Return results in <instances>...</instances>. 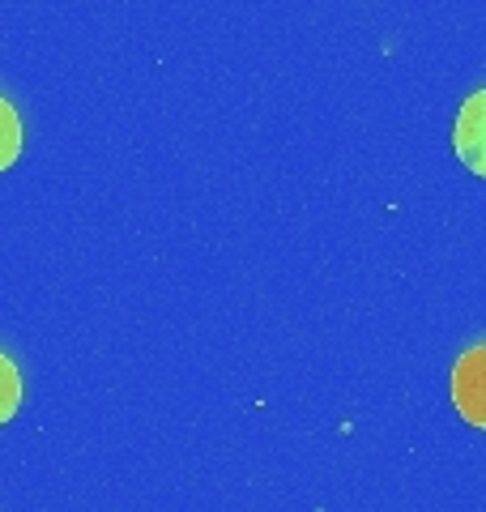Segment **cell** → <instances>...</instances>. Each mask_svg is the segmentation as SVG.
<instances>
[{
    "mask_svg": "<svg viewBox=\"0 0 486 512\" xmlns=\"http://www.w3.org/2000/svg\"><path fill=\"white\" fill-rule=\"evenodd\" d=\"M452 406H457V414L469 427L486 431V342L469 346L452 363Z\"/></svg>",
    "mask_w": 486,
    "mask_h": 512,
    "instance_id": "6da1fadb",
    "label": "cell"
},
{
    "mask_svg": "<svg viewBox=\"0 0 486 512\" xmlns=\"http://www.w3.org/2000/svg\"><path fill=\"white\" fill-rule=\"evenodd\" d=\"M18 154H22V120H18V107L0 94V171L18 163Z\"/></svg>",
    "mask_w": 486,
    "mask_h": 512,
    "instance_id": "3957f363",
    "label": "cell"
},
{
    "mask_svg": "<svg viewBox=\"0 0 486 512\" xmlns=\"http://www.w3.org/2000/svg\"><path fill=\"white\" fill-rule=\"evenodd\" d=\"M18 406H22V376L13 367V359L0 350V427L18 414Z\"/></svg>",
    "mask_w": 486,
    "mask_h": 512,
    "instance_id": "277c9868",
    "label": "cell"
},
{
    "mask_svg": "<svg viewBox=\"0 0 486 512\" xmlns=\"http://www.w3.org/2000/svg\"><path fill=\"white\" fill-rule=\"evenodd\" d=\"M452 146H457L461 163L474 171V175H486V86L474 90L469 99L461 103L457 111V124H452Z\"/></svg>",
    "mask_w": 486,
    "mask_h": 512,
    "instance_id": "7a4b0ae2",
    "label": "cell"
}]
</instances>
